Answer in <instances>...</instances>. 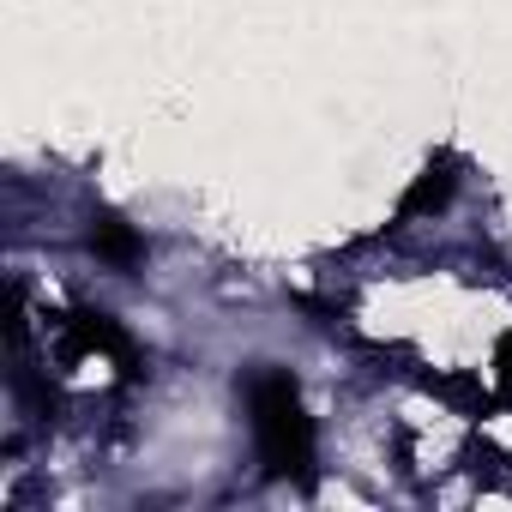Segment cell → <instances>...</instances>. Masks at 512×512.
<instances>
[{
    "label": "cell",
    "mask_w": 512,
    "mask_h": 512,
    "mask_svg": "<svg viewBox=\"0 0 512 512\" xmlns=\"http://www.w3.org/2000/svg\"><path fill=\"white\" fill-rule=\"evenodd\" d=\"M247 410H253V440H260V464L266 476H308L314 464V428L302 416V392L290 374L266 368L260 380L247 386Z\"/></svg>",
    "instance_id": "1"
},
{
    "label": "cell",
    "mask_w": 512,
    "mask_h": 512,
    "mask_svg": "<svg viewBox=\"0 0 512 512\" xmlns=\"http://www.w3.org/2000/svg\"><path fill=\"white\" fill-rule=\"evenodd\" d=\"M446 187H452V175H446V169H428V181L404 199V211H416V205H440V199H446Z\"/></svg>",
    "instance_id": "2"
},
{
    "label": "cell",
    "mask_w": 512,
    "mask_h": 512,
    "mask_svg": "<svg viewBox=\"0 0 512 512\" xmlns=\"http://www.w3.org/2000/svg\"><path fill=\"white\" fill-rule=\"evenodd\" d=\"M103 253H109V260H133V235L121 229V223H103V235H91Z\"/></svg>",
    "instance_id": "3"
}]
</instances>
